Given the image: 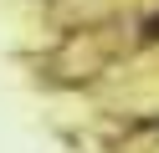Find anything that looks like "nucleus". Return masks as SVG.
<instances>
[{
  "mask_svg": "<svg viewBox=\"0 0 159 153\" xmlns=\"http://www.w3.org/2000/svg\"><path fill=\"white\" fill-rule=\"evenodd\" d=\"M149 36H159V15H154V20H149Z\"/></svg>",
  "mask_w": 159,
  "mask_h": 153,
  "instance_id": "1",
  "label": "nucleus"
}]
</instances>
